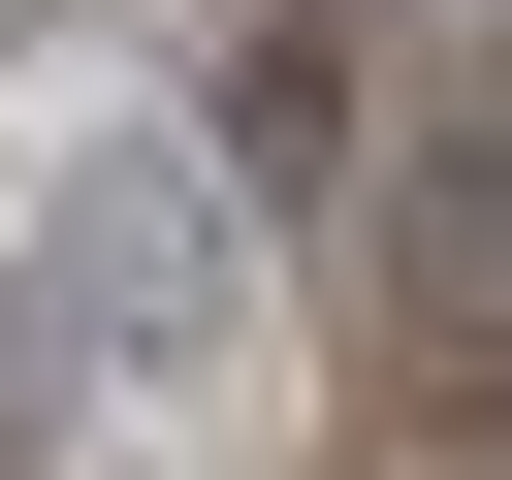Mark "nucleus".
<instances>
[{
    "instance_id": "1",
    "label": "nucleus",
    "mask_w": 512,
    "mask_h": 480,
    "mask_svg": "<svg viewBox=\"0 0 512 480\" xmlns=\"http://www.w3.org/2000/svg\"><path fill=\"white\" fill-rule=\"evenodd\" d=\"M0 352H32L64 416H224V384H256V224H224V160H192L160 96H64V128L0 160Z\"/></svg>"
}]
</instances>
